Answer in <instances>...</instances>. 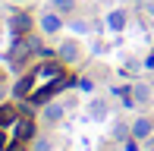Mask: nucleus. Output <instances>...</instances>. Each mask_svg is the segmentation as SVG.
<instances>
[{"mask_svg":"<svg viewBox=\"0 0 154 151\" xmlns=\"http://www.w3.org/2000/svg\"><path fill=\"white\" fill-rule=\"evenodd\" d=\"M10 135H13L16 142H29L32 135H35V123H32V116H19V120L10 126Z\"/></svg>","mask_w":154,"mask_h":151,"instance_id":"obj_1","label":"nucleus"},{"mask_svg":"<svg viewBox=\"0 0 154 151\" xmlns=\"http://www.w3.org/2000/svg\"><path fill=\"white\" fill-rule=\"evenodd\" d=\"M10 29L16 32V38H25V35H29V29H32L29 13H13V16H10Z\"/></svg>","mask_w":154,"mask_h":151,"instance_id":"obj_2","label":"nucleus"},{"mask_svg":"<svg viewBox=\"0 0 154 151\" xmlns=\"http://www.w3.org/2000/svg\"><path fill=\"white\" fill-rule=\"evenodd\" d=\"M151 132H154V123H151V116H138V120L132 123V139L145 142V139H148Z\"/></svg>","mask_w":154,"mask_h":151,"instance_id":"obj_3","label":"nucleus"},{"mask_svg":"<svg viewBox=\"0 0 154 151\" xmlns=\"http://www.w3.org/2000/svg\"><path fill=\"white\" fill-rule=\"evenodd\" d=\"M79 57H82V47L75 44L72 38H66L60 44V60H66V63H79Z\"/></svg>","mask_w":154,"mask_h":151,"instance_id":"obj_4","label":"nucleus"},{"mask_svg":"<svg viewBox=\"0 0 154 151\" xmlns=\"http://www.w3.org/2000/svg\"><path fill=\"white\" fill-rule=\"evenodd\" d=\"M16 120H19V110H16V107H13V104H0V126L10 129Z\"/></svg>","mask_w":154,"mask_h":151,"instance_id":"obj_5","label":"nucleus"},{"mask_svg":"<svg viewBox=\"0 0 154 151\" xmlns=\"http://www.w3.org/2000/svg\"><path fill=\"white\" fill-rule=\"evenodd\" d=\"M41 29H44L47 35H54V32H60V29H63V22H60L57 13H44V16H41Z\"/></svg>","mask_w":154,"mask_h":151,"instance_id":"obj_6","label":"nucleus"},{"mask_svg":"<svg viewBox=\"0 0 154 151\" xmlns=\"http://www.w3.org/2000/svg\"><path fill=\"white\" fill-rule=\"evenodd\" d=\"M107 29H110V32H123V29H126V13H123V10L107 13Z\"/></svg>","mask_w":154,"mask_h":151,"instance_id":"obj_7","label":"nucleus"},{"mask_svg":"<svg viewBox=\"0 0 154 151\" xmlns=\"http://www.w3.org/2000/svg\"><path fill=\"white\" fill-rule=\"evenodd\" d=\"M60 116H63V107H60V104H51V107L44 110V120H47V123H57Z\"/></svg>","mask_w":154,"mask_h":151,"instance_id":"obj_8","label":"nucleus"},{"mask_svg":"<svg viewBox=\"0 0 154 151\" xmlns=\"http://www.w3.org/2000/svg\"><path fill=\"white\" fill-rule=\"evenodd\" d=\"M91 116L94 120H104V116H107V104H104V101H91Z\"/></svg>","mask_w":154,"mask_h":151,"instance_id":"obj_9","label":"nucleus"},{"mask_svg":"<svg viewBox=\"0 0 154 151\" xmlns=\"http://www.w3.org/2000/svg\"><path fill=\"white\" fill-rule=\"evenodd\" d=\"M54 10H57V13H72L75 10V0H54Z\"/></svg>","mask_w":154,"mask_h":151,"instance_id":"obj_10","label":"nucleus"},{"mask_svg":"<svg viewBox=\"0 0 154 151\" xmlns=\"http://www.w3.org/2000/svg\"><path fill=\"white\" fill-rule=\"evenodd\" d=\"M6 145H10V139H6V129L0 126V151H6Z\"/></svg>","mask_w":154,"mask_h":151,"instance_id":"obj_11","label":"nucleus"},{"mask_svg":"<svg viewBox=\"0 0 154 151\" xmlns=\"http://www.w3.org/2000/svg\"><path fill=\"white\" fill-rule=\"evenodd\" d=\"M135 98L145 101V98H148V88H145V85H135Z\"/></svg>","mask_w":154,"mask_h":151,"instance_id":"obj_12","label":"nucleus"},{"mask_svg":"<svg viewBox=\"0 0 154 151\" xmlns=\"http://www.w3.org/2000/svg\"><path fill=\"white\" fill-rule=\"evenodd\" d=\"M151 3H154V0H151Z\"/></svg>","mask_w":154,"mask_h":151,"instance_id":"obj_13","label":"nucleus"}]
</instances>
